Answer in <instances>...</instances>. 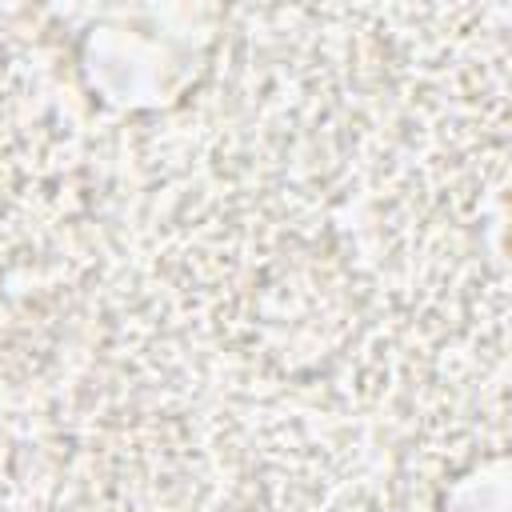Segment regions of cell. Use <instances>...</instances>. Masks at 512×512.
I'll return each mask as SVG.
<instances>
[{"label":"cell","instance_id":"1","mask_svg":"<svg viewBox=\"0 0 512 512\" xmlns=\"http://www.w3.org/2000/svg\"><path fill=\"white\" fill-rule=\"evenodd\" d=\"M204 32H156V28H100L88 32L84 68L92 88L120 108H160L176 100L204 56Z\"/></svg>","mask_w":512,"mask_h":512},{"label":"cell","instance_id":"2","mask_svg":"<svg viewBox=\"0 0 512 512\" xmlns=\"http://www.w3.org/2000/svg\"><path fill=\"white\" fill-rule=\"evenodd\" d=\"M444 512H508V468L504 460H484L476 468H468L448 500H444Z\"/></svg>","mask_w":512,"mask_h":512}]
</instances>
